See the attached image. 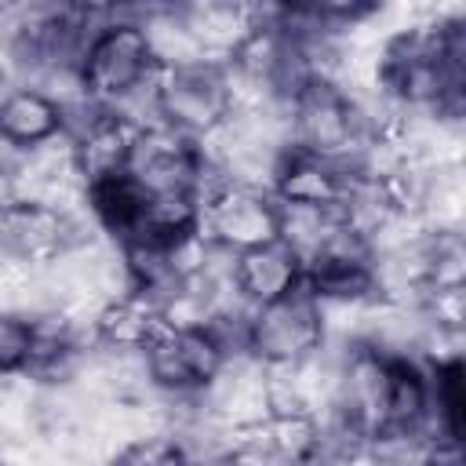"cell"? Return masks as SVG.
<instances>
[{
	"instance_id": "obj_8",
	"label": "cell",
	"mask_w": 466,
	"mask_h": 466,
	"mask_svg": "<svg viewBox=\"0 0 466 466\" xmlns=\"http://www.w3.org/2000/svg\"><path fill=\"white\" fill-rule=\"evenodd\" d=\"M200 164L204 153L197 138L167 124H149V127H135L124 167L142 182L146 193H193L200 178Z\"/></svg>"
},
{
	"instance_id": "obj_10",
	"label": "cell",
	"mask_w": 466,
	"mask_h": 466,
	"mask_svg": "<svg viewBox=\"0 0 466 466\" xmlns=\"http://www.w3.org/2000/svg\"><path fill=\"white\" fill-rule=\"evenodd\" d=\"M178 18L193 36L197 51L215 62H229L258 25L255 4H244V0H186Z\"/></svg>"
},
{
	"instance_id": "obj_1",
	"label": "cell",
	"mask_w": 466,
	"mask_h": 466,
	"mask_svg": "<svg viewBox=\"0 0 466 466\" xmlns=\"http://www.w3.org/2000/svg\"><path fill=\"white\" fill-rule=\"evenodd\" d=\"M288 135L295 149H306L339 164H353L360 149L371 146L353 95L328 76H309L288 98Z\"/></svg>"
},
{
	"instance_id": "obj_18",
	"label": "cell",
	"mask_w": 466,
	"mask_h": 466,
	"mask_svg": "<svg viewBox=\"0 0 466 466\" xmlns=\"http://www.w3.org/2000/svg\"><path fill=\"white\" fill-rule=\"evenodd\" d=\"M73 7H84V11H95V15H106V18H116V0H66Z\"/></svg>"
},
{
	"instance_id": "obj_15",
	"label": "cell",
	"mask_w": 466,
	"mask_h": 466,
	"mask_svg": "<svg viewBox=\"0 0 466 466\" xmlns=\"http://www.w3.org/2000/svg\"><path fill=\"white\" fill-rule=\"evenodd\" d=\"M131 138H135V127L127 120H120L116 113H102L87 131H80L73 138L76 146V164L84 171V178H98V175H109V171H120L127 164V153H131Z\"/></svg>"
},
{
	"instance_id": "obj_3",
	"label": "cell",
	"mask_w": 466,
	"mask_h": 466,
	"mask_svg": "<svg viewBox=\"0 0 466 466\" xmlns=\"http://www.w3.org/2000/svg\"><path fill=\"white\" fill-rule=\"evenodd\" d=\"M98 233L102 229L87 211H62L55 204L15 193L0 200V255L15 262L47 266L73 244Z\"/></svg>"
},
{
	"instance_id": "obj_4",
	"label": "cell",
	"mask_w": 466,
	"mask_h": 466,
	"mask_svg": "<svg viewBox=\"0 0 466 466\" xmlns=\"http://www.w3.org/2000/svg\"><path fill=\"white\" fill-rule=\"evenodd\" d=\"M157 109H160V124L189 138H204L208 131H215L233 109V87H229L226 62L197 58L182 66H160Z\"/></svg>"
},
{
	"instance_id": "obj_19",
	"label": "cell",
	"mask_w": 466,
	"mask_h": 466,
	"mask_svg": "<svg viewBox=\"0 0 466 466\" xmlns=\"http://www.w3.org/2000/svg\"><path fill=\"white\" fill-rule=\"evenodd\" d=\"M11 80H15V76H11V66H7V55L0 51V91H4V87H7Z\"/></svg>"
},
{
	"instance_id": "obj_6",
	"label": "cell",
	"mask_w": 466,
	"mask_h": 466,
	"mask_svg": "<svg viewBox=\"0 0 466 466\" xmlns=\"http://www.w3.org/2000/svg\"><path fill=\"white\" fill-rule=\"evenodd\" d=\"M320 346H324V317H320V302L309 295L306 284L255 306L248 324V353L266 368L299 364Z\"/></svg>"
},
{
	"instance_id": "obj_17",
	"label": "cell",
	"mask_w": 466,
	"mask_h": 466,
	"mask_svg": "<svg viewBox=\"0 0 466 466\" xmlns=\"http://www.w3.org/2000/svg\"><path fill=\"white\" fill-rule=\"evenodd\" d=\"M33 357V324L18 309H0V375H25Z\"/></svg>"
},
{
	"instance_id": "obj_13",
	"label": "cell",
	"mask_w": 466,
	"mask_h": 466,
	"mask_svg": "<svg viewBox=\"0 0 466 466\" xmlns=\"http://www.w3.org/2000/svg\"><path fill=\"white\" fill-rule=\"evenodd\" d=\"M146 200H149V193L142 189V182L127 167H120V171H109V175L87 178L84 208L106 237L120 240V237L135 233V226L142 222Z\"/></svg>"
},
{
	"instance_id": "obj_16",
	"label": "cell",
	"mask_w": 466,
	"mask_h": 466,
	"mask_svg": "<svg viewBox=\"0 0 466 466\" xmlns=\"http://www.w3.org/2000/svg\"><path fill=\"white\" fill-rule=\"evenodd\" d=\"M342 222L339 208H317V204H280L277 200V237L295 248L302 266L328 244L335 226Z\"/></svg>"
},
{
	"instance_id": "obj_2",
	"label": "cell",
	"mask_w": 466,
	"mask_h": 466,
	"mask_svg": "<svg viewBox=\"0 0 466 466\" xmlns=\"http://www.w3.org/2000/svg\"><path fill=\"white\" fill-rule=\"evenodd\" d=\"M157 73H160V62L149 47V36L131 18L106 22L80 58V80L87 95L106 109H116L131 95L153 87Z\"/></svg>"
},
{
	"instance_id": "obj_21",
	"label": "cell",
	"mask_w": 466,
	"mask_h": 466,
	"mask_svg": "<svg viewBox=\"0 0 466 466\" xmlns=\"http://www.w3.org/2000/svg\"><path fill=\"white\" fill-rule=\"evenodd\" d=\"M244 4H258V0H244Z\"/></svg>"
},
{
	"instance_id": "obj_5",
	"label": "cell",
	"mask_w": 466,
	"mask_h": 466,
	"mask_svg": "<svg viewBox=\"0 0 466 466\" xmlns=\"http://www.w3.org/2000/svg\"><path fill=\"white\" fill-rule=\"evenodd\" d=\"M138 353H142L149 390L164 397L204 393V386L215 379V371L226 360V350L215 342L208 328H186L167 320H160V328L149 335V342Z\"/></svg>"
},
{
	"instance_id": "obj_9",
	"label": "cell",
	"mask_w": 466,
	"mask_h": 466,
	"mask_svg": "<svg viewBox=\"0 0 466 466\" xmlns=\"http://www.w3.org/2000/svg\"><path fill=\"white\" fill-rule=\"evenodd\" d=\"M346 189H350L346 164L295 149V146L284 149L273 171V182H269V193L280 204H317V208H339Z\"/></svg>"
},
{
	"instance_id": "obj_11",
	"label": "cell",
	"mask_w": 466,
	"mask_h": 466,
	"mask_svg": "<svg viewBox=\"0 0 466 466\" xmlns=\"http://www.w3.org/2000/svg\"><path fill=\"white\" fill-rule=\"evenodd\" d=\"M302 273H306L302 258L280 237H273L266 244H255V248H244V251L233 255V284L251 306H262V302L280 299L284 291L299 288Z\"/></svg>"
},
{
	"instance_id": "obj_7",
	"label": "cell",
	"mask_w": 466,
	"mask_h": 466,
	"mask_svg": "<svg viewBox=\"0 0 466 466\" xmlns=\"http://www.w3.org/2000/svg\"><path fill=\"white\" fill-rule=\"evenodd\" d=\"M200 233L226 251L266 244L277 237V197L262 186L226 182L218 193L204 200Z\"/></svg>"
},
{
	"instance_id": "obj_14",
	"label": "cell",
	"mask_w": 466,
	"mask_h": 466,
	"mask_svg": "<svg viewBox=\"0 0 466 466\" xmlns=\"http://www.w3.org/2000/svg\"><path fill=\"white\" fill-rule=\"evenodd\" d=\"M160 299L127 288L113 299H106L95 313V342L113 350H142L149 335L160 328Z\"/></svg>"
},
{
	"instance_id": "obj_20",
	"label": "cell",
	"mask_w": 466,
	"mask_h": 466,
	"mask_svg": "<svg viewBox=\"0 0 466 466\" xmlns=\"http://www.w3.org/2000/svg\"><path fill=\"white\" fill-rule=\"evenodd\" d=\"M379 4H382V0H353V7H357V11H375Z\"/></svg>"
},
{
	"instance_id": "obj_12",
	"label": "cell",
	"mask_w": 466,
	"mask_h": 466,
	"mask_svg": "<svg viewBox=\"0 0 466 466\" xmlns=\"http://www.w3.org/2000/svg\"><path fill=\"white\" fill-rule=\"evenodd\" d=\"M62 131V109L58 102L25 80H11L0 91V146L7 149H29Z\"/></svg>"
}]
</instances>
